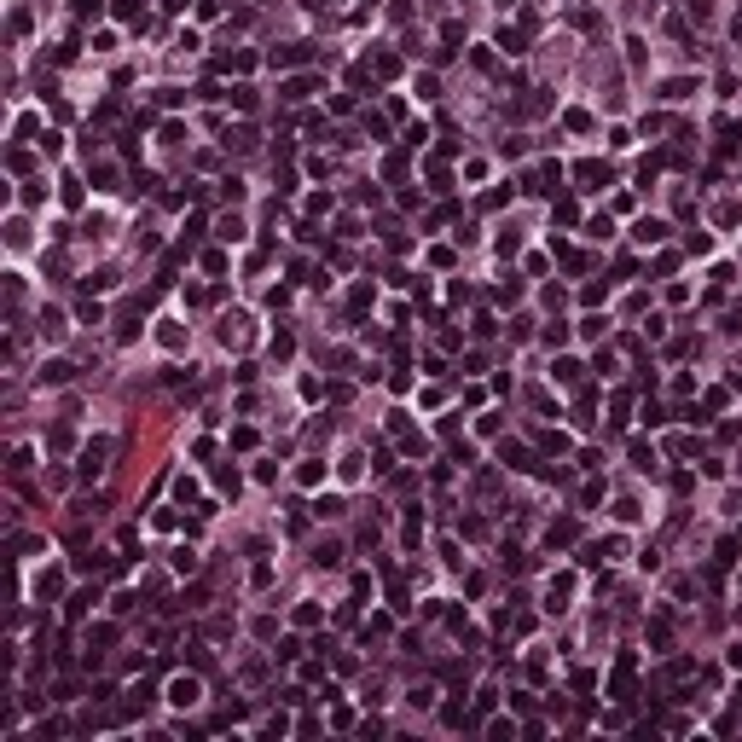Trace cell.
<instances>
[{"instance_id":"23","label":"cell","mask_w":742,"mask_h":742,"mask_svg":"<svg viewBox=\"0 0 742 742\" xmlns=\"http://www.w3.org/2000/svg\"><path fill=\"white\" fill-rule=\"evenodd\" d=\"M557 383H580V360H557Z\"/></svg>"},{"instance_id":"9","label":"cell","mask_w":742,"mask_h":742,"mask_svg":"<svg viewBox=\"0 0 742 742\" xmlns=\"http://www.w3.org/2000/svg\"><path fill=\"white\" fill-rule=\"evenodd\" d=\"M105 644H117V626H110V621L87 626V650H105Z\"/></svg>"},{"instance_id":"15","label":"cell","mask_w":742,"mask_h":742,"mask_svg":"<svg viewBox=\"0 0 742 742\" xmlns=\"http://www.w3.org/2000/svg\"><path fill=\"white\" fill-rule=\"evenodd\" d=\"M35 591H41V598H58V591H64V574H58V568H47L41 580H35Z\"/></svg>"},{"instance_id":"10","label":"cell","mask_w":742,"mask_h":742,"mask_svg":"<svg viewBox=\"0 0 742 742\" xmlns=\"http://www.w3.org/2000/svg\"><path fill=\"white\" fill-rule=\"evenodd\" d=\"M313 58V47H302V41H296V47H278V53H273V64H307Z\"/></svg>"},{"instance_id":"28","label":"cell","mask_w":742,"mask_h":742,"mask_svg":"<svg viewBox=\"0 0 742 742\" xmlns=\"http://www.w3.org/2000/svg\"><path fill=\"white\" fill-rule=\"evenodd\" d=\"M684 250H690V255H707V250H714V238H707V233H690Z\"/></svg>"},{"instance_id":"12","label":"cell","mask_w":742,"mask_h":742,"mask_svg":"<svg viewBox=\"0 0 742 742\" xmlns=\"http://www.w3.org/2000/svg\"><path fill=\"white\" fill-rule=\"evenodd\" d=\"M296 482H302V487H319V482H325V464H319V458H307V464L296 470Z\"/></svg>"},{"instance_id":"34","label":"cell","mask_w":742,"mask_h":742,"mask_svg":"<svg viewBox=\"0 0 742 742\" xmlns=\"http://www.w3.org/2000/svg\"><path fill=\"white\" fill-rule=\"evenodd\" d=\"M383 174H389V180H406V157H400V151H394V157L383 162Z\"/></svg>"},{"instance_id":"20","label":"cell","mask_w":742,"mask_h":742,"mask_svg":"<svg viewBox=\"0 0 742 742\" xmlns=\"http://www.w3.org/2000/svg\"><path fill=\"white\" fill-rule=\"evenodd\" d=\"M371 70L389 81V76H400V58H394V53H377V58H371Z\"/></svg>"},{"instance_id":"14","label":"cell","mask_w":742,"mask_h":742,"mask_svg":"<svg viewBox=\"0 0 742 742\" xmlns=\"http://www.w3.org/2000/svg\"><path fill=\"white\" fill-rule=\"evenodd\" d=\"M117 18H122V24H140V29H145V6H140V0H117Z\"/></svg>"},{"instance_id":"21","label":"cell","mask_w":742,"mask_h":742,"mask_svg":"<svg viewBox=\"0 0 742 742\" xmlns=\"http://www.w3.org/2000/svg\"><path fill=\"white\" fill-rule=\"evenodd\" d=\"M41 337H64V313H53V307L41 313Z\"/></svg>"},{"instance_id":"8","label":"cell","mask_w":742,"mask_h":742,"mask_svg":"<svg viewBox=\"0 0 742 742\" xmlns=\"http://www.w3.org/2000/svg\"><path fill=\"white\" fill-rule=\"evenodd\" d=\"M70 377H76L70 360H47V366H41V383H70Z\"/></svg>"},{"instance_id":"5","label":"cell","mask_w":742,"mask_h":742,"mask_svg":"<svg viewBox=\"0 0 742 742\" xmlns=\"http://www.w3.org/2000/svg\"><path fill=\"white\" fill-rule=\"evenodd\" d=\"M93 603H99V586H81L76 598L64 603V615H70V621H87V609H93Z\"/></svg>"},{"instance_id":"19","label":"cell","mask_w":742,"mask_h":742,"mask_svg":"<svg viewBox=\"0 0 742 742\" xmlns=\"http://www.w3.org/2000/svg\"><path fill=\"white\" fill-rule=\"evenodd\" d=\"M499 47H505V53H510V58H516V53H528V47H522V29H510V24L499 29Z\"/></svg>"},{"instance_id":"1","label":"cell","mask_w":742,"mask_h":742,"mask_svg":"<svg viewBox=\"0 0 742 742\" xmlns=\"http://www.w3.org/2000/svg\"><path fill=\"white\" fill-rule=\"evenodd\" d=\"M105 458H110V441H105V435H99V441H87V447L76 453V475H81V482L105 475Z\"/></svg>"},{"instance_id":"26","label":"cell","mask_w":742,"mask_h":742,"mask_svg":"<svg viewBox=\"0 0 742 742\" xmlns=\"http://www.w3.org/2000/svg\"><path fill=\"white\" fill-rule=\"evenodd\" d=\"M296 626H319V603H296Z\"/></svg>"},{"instance_id":"27","label":"cell","mask_w":742,"mask_h":742,"mask_svg":"<svg viewBox=\"0 0 742 742\" xmlns=\"http://www.w3.org/2000/svg\"><path fill=\"white\" fill-rule=\"evenodd\" d=\"M6 244H12V250H24V244H29V226L12 221V226H6Z\"/></svg>"},{"instance_id":"16","label":"cell","mask_w":742,"mask_h":742,"mask_svg":"<svg viewBox=\"0 0 742 742\" xmlns=\"http://www.w3.org/2000/svg\"><path fill=\"white\" fill-rule=\"evenodd\" d=\"M313 87H319V81H313V76H290V81H285V99H307Z\"/></svg>"},{"instance_id":"3","label":"cell","mask_w":742,"mask_h":742,"mask_svg":"<svg viewBox=\"0 0 742 742\" xmlns=\"http://www.w3.org/2000/svg\"><path fill=\"white\" fill-rule=\"evenodd\" d=\"M557 186H563V169H557V162H539V169L528 174V192H539V197L557 192Z\"/></svg>"},{"instance_id":"18","label":"cell","mask_w":742,"mask_h":742,"mask_svg":"<svg viewBox=\"0 0 742 742\" xmlns=\"http://www.w3.org/2000/svg\"><path fill=\"white\" fill-rule=\"evenodd\" d=\"M313 563H319V568H337V563H342V546H331V539H325V546L313 551Z\"/></svg>"},{"instance_id":"11","label":"cell","mask_w":742,"mask_h":742,"mask_svg":"<svg viewBox=\"0 0 742 742\" xmlns=\"http://www.w3.org/2000/svg\"><path fill=\"white\" fill-rule=\"evenodd\" d=\"M499 458H505L510 470H534V458H528V447H510V441H505V447H499Z\"/></svg>"},{"instance_id":"38","label":"cell","mask_w":742,"mask_h":742,"mask_svg":"<svg viewBox=\"0 0 742 742\" xmlns=\"http://www.w3.org/2000/svg\"><path fill=\"white\" fill-rule=\"evenodd\" d=\"M505 6H510V0H505Z\"/></svg>"},{"instance_id":"24","label":"cell","mask_w":742,"mask_h":742,"mask_svg":"<svg viewBox=\"0 0 742 742\" xmlns=\"http://www.w3.org/2000/svg\"><path fill=\"white\" fill-rule=\"evenodd\" d=\"M93 180H99V192H110V180H117V162H93Z\"/></svg>"},{"instance_id":"35","label":"cell","mask_w":742,"mask_h":742,"mask_svg":"<svg viewBox=\"0 0 742 742\" xmlns=\"http://www.w3.org/2000/svg\"><path fill=\"white\" fill-rule=\"evenodd\" d=\"M41 134V117H18V140H35Z\"/></svg>"},{"instance_id":"36","label":"cell","mask_w":742,"mask_h":742,"mask_svg":"<svg viewBox=\"0 0 742 742\" xmlns=\"http://www.w3.org/2000/svg\"><path fill=\"white\" fill-rule=\"evenodd\" d=\"M76 18H99V0H76Z\"/></svg>"},{"instance_id":"17","label":"cell","mask_w":742,"mask_h":742,"mask_svg":"<svg viewBox=\"0 0 742 742\" xmlns=\"http://www.w3.org/2000/svg\"><path fill=\"white\" fill-rule=\"evenodd\" d=\"M157 342H162V348H186V331H180V325L169 319V325H162V331H157Z\"/></svg>"},{"instance_id":"4","label":"cell","mask_w":742,"mask_h":742,"mask_svg":"<svg viewBox=\"0 0 742 742\" xmlns=\"http://www.w3.org/2000/svg\"><path fill=\"white\" fill-rule=\"evenodd\" d=\"M197 696H203V684H197V679H174L169 684V702L174 707H197Z\"/></svg>"},{"instance_id":"6","label":"cell","mask_w":742,"mask_h":742,"mask_svg":"<svg viewBox=\"0 0 742 742\" xmlns=\"http://www.w3.org/2000/svg\"><path fill=\"white\" fill-rule=\"evenodd\" d=\"M632 238H638V244H661V238H667V221H655V215H644V221L632 226Z\"/></svg>"},{"instance_id":"31","label":"cell","mask_w":742,"mask_h":742,"mask_svg":"<svg viewBox=\"0 0 742 742\" xmlns=\"http://www.w3.org/2000/svg\"><path fill=\"white\" fill-rule=\"evenodd\" d=\"M221 238H226V244L244 238V221H238V215H221Z\"/></svg>"},{"instance_id":"2","label":"cell","mask_w":742,"mask_h":742,"mask_svg":"<svg viewBox=\"0 0 742 742\" xmlns=\"http://www.w3.org/2000/svg\"><path fill=\"white\" fill-rule=\"evenodd\" d=\"M574 180H580L586 192H603L609 186V162H598V157H586V162H574Z\"/></svg>"},{"instance_id":"22","label":"cell","mask_w":742,"mask_h":742,"mask_svg":"<svg viewBox=\"0 0 742 742\" xmlns=\"http://www.w3.org/2000/svg\"><path fill=\"white\" fill-rule=\"evenodd\" d=\"M76 313H81V319H87V325H99V319H105V307H99L93 296H81V302H76Z\"/></svg>"},{"instance_id":"32","label":"cell","mask_w":742,"mask_h":742,"mask_svg":"<svg viewBox=\"0 0 742 742\" xmlns=\"http://www.w3.org/2000/svg\"><path fill=\"white\" fill-rule=\"evenodd\" d=\"M546 539H551V546H568V539H574V522H557V528H551Z\"/></svg>"},{"instance_id":"37","label":"cell","mask_w":742,"mask_h":742,"mask_svg":"<svg viewBox=\"0 0 742 742\" xmlns=\"http://www.w3.org/2000/svg\"><path fill=\"white\" fill-rule=\"evenodd\" d=\"M307 6H313V12H325V6H331V0H307Z\"/></svg>"},{"instance_id":"30","label":"cell","mask_w":742,"mask_h":742,"mask_svg":"<svg viewBox=\"0 0 742 742\" xmlns=\"http://www.w3.org/2000/svg\"><path fill=\"white\" fill-rule=\"evenodd\" d=\"M233 105H238V110H255V87H244V81H238V87H233Z\"/></svg>"},{"instance_id":"25","label":"cell","mask_w":742,"mask_h":742,"mask_svg":"<svg viewBox=\"0 0 742 742\" xmlns=\"http://www.w3.org/2000/svg\"><path fill=\"white\" fill-rule=\"evenodd\" d=\"M557 221L574 226V221H580V203H574V197H563V203H557Z\"/></svg>"},{"instance_id":"7","label":"cell","mask_w":742,"mask_h":742,"mask_svg":"<svg viewBox=\"0 0 742 742\" xmlns=\"http://www.w3.org/2000/svg\"><path fill=\"white\" fill-rule=\"evenodd\" d=\"M244 337H250V319H244V313H226V325H221V342L233 348V342H244Z\"/></svg>"},{"instance_id":"33","label":"cell","mask_w":742,"mask_h":742,"mask_svg":"<svg viewBox=\"0 0 742 742\" xmlns=\"http://www.w3.org/2000/svg\"><path fill=\"white\" fill-rule=\"evenodd\" d=\"M632 458H638V464L650 470V464H655V447H650V441H632Z\"/></svg>"},{"instance_id":"13","label":"cell","mask_w":742,"mask_h":742,"mask_svg":"<svg viewBox=\"0 0 742 742\" xmlns=\"http://www.w3.org/2000/svg\"><path fill=\"white\" fill-rule=\"evenodd\" d=\"M313 516H319V522H337V516H342V499H337V493H325V499L313 505Z\"/></svg>"},{"instance_id":"29","label":"cell","mask_w":742,"mask_h":742,"mask_svg":"<svg viewBox=\"0 0 742 742\" xmlns=\"http://www.w3.org/2000/svg\"><path fill=\"white\" fill-rule=\"evenodd\" d=\"M169 563H174V574H192V568H197V557H192V551H186V546H180V551H174V557H169Z\"/></svg>"}]
</instances>
